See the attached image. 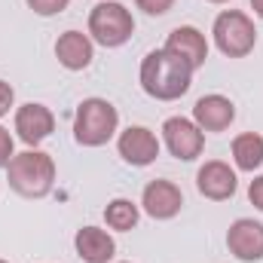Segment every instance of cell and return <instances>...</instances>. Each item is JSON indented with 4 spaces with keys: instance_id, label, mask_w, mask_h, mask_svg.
Listing matches in <instances>:
<instances>
[{
    "instance_id": "6da1fadb",
    "label": "cell",
    "mask_w": 263,
    "mask_h": 263,
    "mask_svg": "<svg viewBox=\"0 0 263 263\" xmlns=\"http://www.w3.org/2000/svg\"><path fill=\"white\" fill-rule=\"evenodd\" d=\"M193 73L196 70L187 65L184 59H178L175 52H168L162 46V49H153V52L144 55L138 80H141V89L150 98H156V101H178L181 95L190 92Z\"/></svg>"
},
{
    "instance_id": "7a4b0ae2",
    "label": "cell",
    "mask_w": 263,
    "mask_h": 263,
    "mask_svg": "<svg viewBox=\"0 0 263 263\" xmlns=\"http://www.w3.org/2000/svg\"><path fill=\"white\" fill-rule=\"evenodd\" d=\"M6 181L9 187L25 199H43L55 187V159L46 150H25L15 153L6 165Z\"/></svg>"
},
{
    "instance_id": "3957f363",
    "label": "cell",
    "mask_w": 263,
    "mask_h": 263,
    "mask_svg": "<svg viewBox=\"0 0 263 263\" xmlns=\"http://www.w3.org/2000/svg\"><path fill=\"white\" fill-rule=\"evenodd\" d=\"M120 132V110L107 98H83L73 114V138L80 147H104Z\"/></svg>"
},
{
    "instance_id": "277c9868",
    "label": "cell",
    "mask_w": 263,
    "mask_h": 263,
    "mask_svg": "<svg viewBox=\"0 0 263 263\" xmlns=\"http://www.w3.org/2000/svg\"><path fill=\"white\" fill-rule=\"evenodd\" d=\"M132 34H135V18H132L129 6H123L117 0H101L92 6V12H89L92 43H98L104 49H117V46L129 43Z\"/></svg>"
},
{
    "instance_id": "5b68a950",
    "label": "cell",
    "mask_w": 263,
    "mask_h": 263,
    "mask_svg": "<svg viewBox=\"0 0 263 263\" xmlns=\"http://www.w3.org/2000/svg\"><path fill=\"white\" fill-rule=\"evenodd\" d=\"M211 34H214V46L227 55V59H245L254 46H257V28H254V18L242 9H223L214 25H211Z\"/></svg>"
},
{
    "instance_id": "8992f818",
    "label": "cell",
    "mask_w": 263,
    "mask_h": 263,
    "mask_svg": "<svg viewBox=\"0 0 263 263\" xmlns=\"http://www.w3.org/2000/svg\"><path fill=\"white\" fill-rule=\"evenodd\" d=\"M162 141H165L168 153L181 162H193L205 150V132L187 117H168L162 123Z\"/></svg>"
},
{
    "instance_id": "52a82bcc",
    "label": "cell",
    "mask_w": 263,
    "mask_h": 263,
    "mask_svg": "<svg viewBox=\"0 0 263 263\" xmlns=\"http://www.w3.org/2000/svg\"><path fill=\"white\" fill-rule=\"evenodd\" d=\"M196 190L211 202H227V199L236 196L239 190V178H236V168H230V162L223 159H208L202 162L196 172Z\"/></svg>"
},
{
    "instance_id": "ba28073f",
    "label": "cell",
    "mask_w": 263,
    "mask_h": 263,
    "mask_svg": "<svg viewBox=\"0 0 263 263\" xmlns=\"http://www.w3.org/2000/svg\"><path fill=\"white\" fill-rule=\"evenodd\" d=\"M227 248L236 260L257 263L263 260V223L254 217H239L227 230Z\"/></svg>"
},
{
    "instance_id": "9c48e42d",
    "label": "cell",
    "mask_w": 263,
    "mask_h": 263,
    "mask_svg": "<svg viewBox=\"0 0 263 263\" xmlns=\"http://www.w3.org/2000/svg\"><path fill=\"white\" fill-rule=\"evenodd\" d=\"M141 208L153 217V220H172L181 214L184 208V193L175 181H165V178H156L144 187L141 193Z\"/></svg>"
},
{
    "instance_id": "30bf717a",
    "label": "cell",
    "mask_w": 263,
    "mask_h": 263,
    "mask_svg": "<svg viewBox=\"0 0 263 263\" xmlns=\"http://www.w3.org/2000/svg\"><path fill=\"white\" fill-rule=\"evenodd\" d=\"M117 150H120L123 162H129L135 168H144V165L156 162V156H159V138L147 126H129V129L120 132Z\"/></svg>"
},
{
    "instance_id": "8fae6325",
    "label": "cell",
    "mask_w": 263,
    "mask_h": 263,
    "mask_svg": "<svg viewBox=\"0 0 263 263\" xmlns=\"http://www.w3.org/2000/svg\"><path fill=\"white\" fill-rule=\"evenodd\" d=\"M52 132H55V114H52L46 104L28 101V104H22V107L15 110V135H18L28 147L43 144Z\"/></svg>"
},
{
    "instance_id": "7c38bea8",
    "label": "cell",
    "mask_w": 263,
    "mask_h": 263,
    "mask_svg": "<svg viewBox=\"0 0 263 263\" xmlns=\"http://www.w3.org/2000/svg\"><path fill=\"white\" fill-rule=\"evenodd\" d=\"M236 120V104L227 95H202L193 104V123L202 132H227Z\"/></svg>"
},
{
    "instance_id": "4fadbf2b",
    "label": "cell",
    "mask_w": 263,
    "mask_h": 263,
    "mask_svg": "<svg viewBox=\"0 0 263 263\" xmlns=\"http://www.w3.org/2000/svg\"><path fill=\"white\" fill-rule=\"evenodd\" d=\"M165 49L175 52L178 59H184L193 70H199V67L208 62V40H205V34L199 28H193V25L175 28L168 34V40H165Z\"/></svg>"
},
{
    "instance_id": "5bb4252c",
    "label": "cell",
    "mask_w": 263,
    "mask_h": 263,
    "mask_svg": "<svg viewBox=\"0 0 263 263\" xmlns=\"http://www.w3.org/2000/svg\"><path fill=\"white\" fill-rule=\"evenodd\" d=\"M73 248H77V257L83 263H110L114 254H117L114 236L107 230H101V227H83V230H77Z\"/></svg>"
},
{
    "instance_id": "9a60e30c",
    "label": "cell",
    "mask_w": 263,
    "mask_h": 263,
    "mask_svg": "<svg viewBox=\"0 0 263 263\" xmlns=\"http://www.w3.org/2000/svg\"><path fill=\"white\" fill-rule=\"evenodd\" d=\"M55 59L65 70H86L95 59V43L83 31H65L55 40Z\"/></svg>"
},
{
    "instance_id": "2e32d148",
    "label": "cell",
    "mask_w": 263,
    "mask_h": 263,
    "mask_svg": "<svg viewBox=\"0 0 263 263\" xmlns=\"http://www.w3.org/2000/svg\"><path fill=\"white\" fill-rule=\"evenodd\" d=\"M233 162L239 172H257L263 165V135L257 132H242L233 138Z\"/></svg>"
},
{
    "instance_id": "e0dca14e",
    "label": "cell",
    "mask_w": 263,
    "mask_h": 263,
    "mask_svg": "<svg viewBox=\"0 0 263 263\" xmlns=\"http://www.w3.org/2000/svg\"><path fill=\"white\" fill-rule=\"evenodd\" d=\"M138 220H141V208L132 202V199H110L107 202V208H104V223L110 227V230H117V233H129L138 227Z\"/></svg>"
},
{
    "instance_id": "ac0fdd59",
    "label": "cell",
    "mask_w": 263,
    "mask_h": 263,
    "mask_svg": "<svg viewBox=\"0 0 263 263\" xmlns=\"http://www.w3.org/2000/svg\"><path fill=\"white\" fill-rule=\"evenodd\" d=\"M25 3H28V9H34L37 15L49 18V15H59V12H65L70 0H25Z\"/></svg>"
},
{
    "instance_id": "d6986e66",
    "label": "cell",
    "mask_w": 263,
    "mask_h": 263,
    "mask_svg": "<svg viewBox=\"0 0 263 263\" xmlns=\"http://www.w3.org/2000/svg\"><path fill=\"white\" fill-rule=\"evenodd\" d=\"M135 6L147 15H165L175 6V0H135Z\"/></svg>"
},
{
    "instance_id": "ffe728a7",
    "label": "cell",
    "mask_w": 263,
    "mask_h": 263,
    "mask_svg": "<svg viewBox=\"0 0 263 263\" xmlns=\"http://www.w3.org/2000/svg\"><path fill=\"white\" fill-rule=\"evenodd\" d=\"M12 156H15V141H12L9 129H3V126H0V168H6Z\"/></svg>"
},
{
    "instance_id": "44dd1931",
    "label": "cell",
    "mask_w": 263,
    "mask_h": 263,
    "mask_svg": "<svg viewBox=\"0 0 263 263\" xmlns=\"http://www.w3.org/2000/svg\"><path fill=\"white\" fill-rule=\"evenodd\" d=\"M12 107H15V89H12L6 80H0V120H3Z\"/></svg>"
},
{
    "instance_id": "7402d4cb",
    "label": "cell",
    "mask_w": 263,
    "mask_h": 263,
    "mask_svg": "<svg viewBox=\"0 0 263 263\" xmlns=\"http://www.w3.org/2000/svg\"><path fill=\"white\" fill-rule=\"evenodd\" d=\"M248 199H251V205L263 211V175H257L251 184H248Z\"/></svg>"
},
{
    "instance_id": "603a6c76",
    "label": "cell",
    "mask_w": 263,
    "mask_h": 263,
    "mask_svg": "<svg viewBox=\"0 0 263 263\" xmlns=\"http://www.w3.org/2000/svg\"><path fill=\"white\" fill-rule=\"evenodd\" d=\"M251 9H254L257 18H263V0H251Z\"/></svg>"
},
{
    "instance_id": "cb8c5ba5",
    "label": "cell",
    "mask_w": 263,
    "mask_h": 263,
    "mask_svg": "<svg viewBox=\"0 0 263 263\" xmlns=\"http://www.w3.org/2000/svg\"><path fill=\"white\" fill-rule=\"evenodd\" d=\"M208 3H230V0H208Z\"/></svg>"
},
{
    "instance_id": "d4e9b609",
    "label": "cell",
    "mask_w": 263,
    "mask_h": 263,
    "mask_svg": "<svg viewBox=\"0 0 263 263\" xmlns=\"http://www.w3.org/2000/svg\"><path fill=\"white\" fill-rule=\"evenodd\" d=\"M120 263H129V260H120Z\"/></svg>"
},
{
    "instance_id": "484cf974",
    "label": "cell",
    "mask_w": 263,
    "mask_h": 263,
    "mask_svg": "<svg viewBox=\"0 0 263 263\" xmlns=\"http://www.w3.org/2000/svg\"><path fill=\"white\" fill-rule=\"evenodd\" d=\"M0 263H6V260H0Z\"/></svg>"
}]
</instances>
